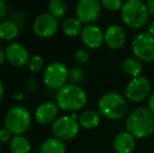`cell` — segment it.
<instances>
[{"mask_svg":"<svg viewBox=\"0 0 154 153\" xmlns=\"http://www.w3.org/2000/svg\"><path fill=\"white\" fill-rule=\"evenodd\" d=\"M126 131L135 139H145L154 132V113L149 108L138 107L126 120Z\"/></svg>","mask_w":154,"mask_h":153,"instance_id":"6da1fadb","label":"cell"},{"mask_svg":"<svg viewBox=\"0 0 154 153\" xmlns=\"http://www.w3.org/2000/svg\"><path fill=\"white\" fill-rule=\"evenodd\" d=\"M56 103L62 110L75 112L86 106L87 94L78 84L69 83L57 90Z\"/></svg>","mask_w":154,"mask_h":153,"instance_id":"7a4b0ae2","label":"cell"},{"mask_svg":"<svg viewBox=\"0 0 154 153\" xmlns=\"http://www.w3.org/2000/svg\"><path fill=\"white\" fill-rule=\"evenodd\" d=\"M123 22L132 29H140L147 24L150 13L142 0H128L121 10Z\"/></svg>","mask_w":154,"mask_h":153,"instance_id":"3957f363","label":"cell"},{"mask_svg":"<svg viewBox=\"0 0 154 153\" xmlns=\"http://www.w3.org/2000/svg\"><path fill=\"white\" fill-rule=\"evenodd\" d=\"M97 108L101 115L109 120H121L128 112L127 99L118 92L110 91L102 96L97 103Z\"/></svg>","mask_w":154,"mask_h":153,"instance_id":"277c9868","label":"cell"},{"mask_svg":"<svg viewBox=\"0 0 154 153\" xmlns=\"http://www.w3.org/2000/svg\"><path fill=\"white\" fill-rule=\"evenodd\" d=\"M32 122V113L24 106H13L4 116V127L14 135H22L31 128Z\"/></svg>","mask_w":154,"mask_h":153,"instance_id":"5b68a950","label":"cell"},{"mask_svg":"<svg viewBox=\"0 0 154 153\" xmlns=\"http://www.w3.org/2000/svg\"><path fill=\"white\" fill-rule=\"evenodd\" d=\"M69 79V70L61 62H53L46 66L43 74V83L53 90H59L66 85Z\"/></svg>","mask_w":154,"mask_h":153,"instance_id":"8992f818","label":"cell"},{"mask_svg":"<svg viewBox=\"0 0 154 153\" xmlns=\"http://www.w3.org/2000/svg\"><path fill=\"white\" fill-rule=\"evenodd\" d=\"M80 125L78 120L71 115L59 116L51 124V131L54 136L58 137L63 142L73 139L79 133Z\"/></svg>","mask_w":154,"mask_h":153,"instance_id":"52a82bcc","label":"cell"},{"mask_svg":"<svg viewBox=\"0 0 154 153\" xmlns=\"http://www.w3.org/2000/svg\"><path fill=\"white\" fill-rule=\"evenodd\" d=\"M134 56L140 61H154V37L149 33H140L136 35L131 43Z\"/></svg>","mask_w":154,"mask_h":153,"instance_id":"ba28073f","label":"cell"},{"mask_svg":"<svg viewBox=\"0 0 154 153\" xmlns=\"http://www.w3.org/2000/svg\"><path fill=\"white\" fill-rule=\"evenodd\" d=\"M102 8L101 0H79L75 5V17L83 23L92 24L100 18Z\"/></svg>","mask_w":154,"mask_h":153,"instance_id":"9c48e42d","label":"cell"},{"mask_svg":"<svg viewBox=\"0 0 154 153\" xmlns=\"http://www.w3.org/2000/svg\"><path fill=\"white\" fill-rule=\"evenodd\" d=\"M151 91V84L149 80L145 77L132 78L127 84L125 89V96L128 101L138 103L144 101Z\"/></svg>","mask_w":154,"mask_h":153,"instance_id":"30bf717a","label":"cell"},{"mask_svg":"<svg viewBox=\"0 0 154 153\" xmlns=\"http://www.w3.org/2000/svg\"><path fill=\"white\" fill-rule=\"evenodd\" d=\"M59 29V19L49 13L39 15L34 21V33L40 38H49L57 33Z\"/></svg>","mask_w":154,"mask_h":153,"instance_id":"8fae6325","label":"cell"},{"mask_svg":"<svg viewBox=\"0 0 154 153\" xmlns=\"http://www.w3.org/2000/svg\"><path fill=\"white\" fill-rule=\"evenodd\" d=\"M4 51H5L6 61L16 68H21L27 65L31 58L26 47L18 42H11L4 49Z\"/></svg>","mask_w":154,"mask_h":153,"instance_id":"7c38bea8","label":"cell"},{"mask_svg":"<svg viewBox=\"0 0 154 153\" xmlns=\"http://www.w3.org/2000/svg\"><path fill=\"white\" fill-rule=\"evenodd\" d=\"M81 40L86 47L97 49L102 46L104 42V32L95 24H86L81 33Z\"/></svg>","mask_w":154,"mask_h":153,"instance_id":"4fadbf2b","label":"cell"},{"mask_svg":"<svg viewBox=\"0 0 154 153\" xmlns=\"http://www.w3.org/2000/svg\"><path fill=\"white\" fill-rule=\"evenodd\" d=\"M59 106L57 103L44 102L37 107L35 111V120L41 125L53 124L58 118Z\"/></svg>","mask_w":154,"mask_h":153,"instance_id":"5bb4252c","label":"cell"},{"mask_svg":"<svg viewBox=\"0 0 154 153\" xmlns=\"http://www.w3.org/2000/svg\"><path fill=\"white\" fill-rule=\"evenodd\" d=\"M126 39L127 36L125 31L120 25H110L104 32V42L111 49H120L123 47Z\"/></svg>","mask_w":154,"mask_h":153,"instance_id":"9a60e30c","label":"cell"},{"mask_svg":"<svg viewBox=\"0 0 154 153\" xmlns=\"http://www.w3.org/2000/svg\"><path fill=\"white\" fill-rule=\"evenodd\" d=\"M113 149L116 153H132L135 149V137L128 131L119 133L113 139Z\"/></svg>","mask_w":154,"mask_h":153,"instance_id":"2e32d148","label":"cell"},{"mask_svg":"<svg viewBox=\"0 0 154 153\" xmlns=\"http://www.w3.org/2000/svg\"><path fill=\"white\" fill-rule=\"evenodd\" d=\"M101 122V115L94 110H85L78 116L80 127L84 129H93L97 127Z\"/></svg>","mask_w":154,"mask_h":153,"instance_id":"e0dca14e","label":"cell"},{"mask_svg":"<svg viewBox=\"0 0 154 153\" xmlns=\"http://www.w3.org/2000/svg\"><path fill=\"white\" fill-rule=\"evenodd\" d=\"M20 27L15 21L5 20L0 22V39L6 41H13L18 37Z\"/></svg>","mask_w":154,"mask_h":153,"instance_id":"ac0fdd59","label":"cell"},{"mask_svg":"<svg viewBox=\"0 0 154 153\" xmlns=\"http://www.w3.org/2000/svg\"><path fill=\"white\" fill-rule=\"evenodd\" d=\"M8 148L12 153H29L32 144L24 135H14L8 143Z\"/></svg>","mask_w":154,"mask_h":153,"instance_id":"d6986e66","label":"cell"},{"mask_svg":"<svg viewBox=\"0 0 154 153\" xmlns=\"http://www.w3.org/2000/svg\"><path fill=\"white\" fill-rule=\"evenodd\" d=\"M40 153H66V146L58 137H48L41 145Z\"/></svg>","mask_w":154,"mask_h":153,"instance_id":"ffe728a7","label":"cell"},{"mask_svg":"<svg viewBox=\"0 0 154 153\" xmlns=\"http://www.w3.org/2000/svg\"><path fill=\"white\" fill-rule=\"evenodd\" d=\"M83 27V22L78 17H69L62 24L63 33L67 37H77L78 35H81Z\"/></svg>","mask_w":154,"mask_h":153,"instance_id":"44dd1931","label":"cell"},{"mask_svg":"<svg viewBox=\"0 0 154 153\" xmlns=\"http://www.w3.org/2000/svg\"><path fill=\"white\" fill-rule=\"evenodd\" d=\"M122 67L124 72L132 78L140 77L143 72L142 63L140 62V60L135 58H126L123 61Z\"/></svg>","mask_w":154,"mask_h":153,"instance_id":"7402d4cb","label":"cell"},{"mask_svg":"<svg viewBox=\"0 0 154 153\" xmlns=\"http://www.w3.org/2000/svg\"><path fill=\"white\" fill-rule=\"evenodd\" d=\"M47 8H48L49 14L55 16L56 18L60 19L63 18L66 14L67 5L64 0H49Z\"/></svg>","mask_w":154,"mask_h":153,"instance_id":"603a6c76","label":"cell"},{"mask_svg":"<svg viewBox=\"0 0 154 153\" xmlns=\"http://www.w3.org/2000/svg\"><path fill=\"white\" fill-rule=\"evenodd\" d=\"M44 66V61H43V58L41 56L35 55L32 56L29 58V61L27 63V67H29V70L32 74H36V72H40L41 69Z\"/></svg>","mask_w":154,"mask_h":153,"instance_id":"cb8c5ba5","label":"cell"},{"mask_svg":"<svg viewBox=\"0 0 154 153\" xmlns=\"http://www.w3.org/2000/svg\"><path fill=\"white\" fill-rule=\"evenodd\" d=\"M101 3L103 8L110 12H116L122 10L124 3L123 0H101Z\"/></svg>","mask_w":154,"mask_h":153,"instance_id":"d4e9b609","label":"cell"},{"mask_svg":"<svg viewBox=\"0 0 154 153\" xmlns=\"http://www.w3.org/2000/svg\"><path fill=\"white\" fill-rule=\"evenodd\" d=\"M84 78H85V74H84V70L82 68L75 67L71 70H69V80L73 84L81 83L84 80Z\"/></svg>","mask_w":154,"mask_h":153,"instance_id":"484cf974","label":"cell"},{"mask_svg":"<svg viewBox=\"0 0 154 153\" xmlns=\"http://www.w3.org/2000/svg\"><path fill=\"white\" fill-rule=\"evenodd\" d=\"M75 60H77L79 63H86V62H88V60H89V55H88V53L85 49H82V48L77 49V51H75Z\"/></svg>","mask_w":154,"mask_h":153,"instance_id":"4316f807","label":"cell"},{"mask_svg":"<svg viewBox=\"0 0 154 153\" xmlns=\"http://www.w3.org/2000/svg\"><path fill=\"white\" fill-rule=\"evenodd\" d=\"M13 136H14V134L6 127H3V128L0 129V142H1V144L10 143Z\"/></svg>","mask_w":154,"mask_h":153,"instance_id":"83f0119b","label":"cell"},{"mask_svg":"<svg viewBox=\"0 0 154 153\" xmlns=\"http://www.w3.org/2000/svg\"><path fill=\"white\" fill-rule=\"evenodd\" d=\"M8 13V3L5 0H0V21L6 16Z\"/></svg>","mask_w":154,"mask_h":153,"instance_id":"f1b7e54d","label":"cell"},{"mask_svg":"<svg viewBox=\"0 0 154 153\" xmlns=\"http://www.w3.org/2000/svg\"><path fill=\"white\" fill-rule=\"evenodd\" d=\"M147 8L149 10L150 15L154 16V0H147Z\"/></svg>","mask_w":154,"mask_h":153,"instance_id":"f546056e","label":"cell"},{"mask_svg":"<svg viewBox=\"0 0 154 153\" xmlns=\"http://www.w3.org/2000/svg\"><path fill=\"white\" fill-rule=\"evenodd\" d=\"M6 60V57H5V51L3 50V49L0 47V66L2 65V64L5 62Z\"/></svg>","mask_w":154,"mask_h":153,"instance_id":"4dcf8cb0","label":"cell"},{"mask_svg":"<svg viewBox=\"0 0 154 153\" xmlns=\"http://www.w3.org/2000/svg\"><path fill=\"white\" fill-rule=\"evenodd\" d=\"M148 108L150 109V110L154 113V94H153V96H150V99H149Z\"/></svg>","mask_w":154,"mask_h":153,"instance_id":"1f68e13d","label":"cell"},{"mask_svg":"<svg viewBox=\"0 0 154 153\" xmlns=\"http://www.w3.org/2000/svg\"><path fill=\"white\" fill-rule=\"evenodd\" d=\"M4 92H5V87H4V84L3 82L0 80V100L3 98L4 96Z\"/></svg>","mask_w":154,"mask_h":153,"instance_id":"d6a6232c","label":"cell"},{"mask_svg":"<svg viewBox=\"0 0 154 153\" xmlns=\"http://www.w3.org/2000/svg\"><path fill=\"white\" fill-rule=\"evenodd\" d=\"M148 33L150 34V35H152L154 37V20L152 22L150 23V25H149V29H148Z\"/></svg>","mask_w":154,"mask_h":153,"instance_id":"836d02e7","label":"cell"},{"mask_svg":"<svg viewBox=\"0 0 154 153\" xmlns=\"http://www.w3.org/2000/svg\"><path fill=\"white\" fill-rule=\"evenodd\" d=\"M0 148H1V142H0Z\"/></svg>","mask_w":154,"mask_h":153,"instance_id":"e575fe53","label":"cell"}]
</instances>
